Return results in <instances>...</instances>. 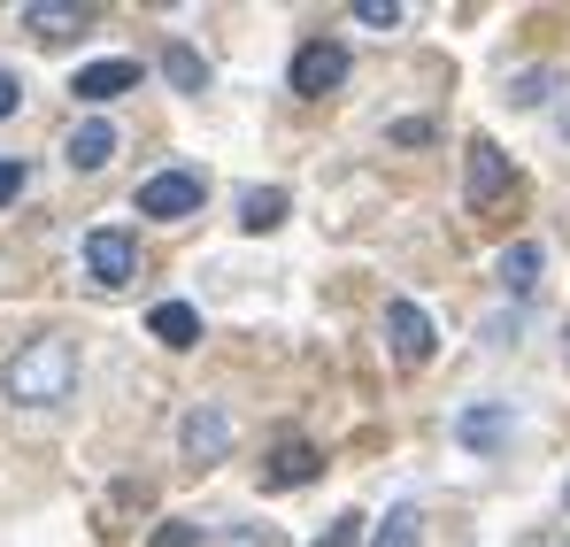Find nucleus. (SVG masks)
<instances>
[{
	"instance_id": "obj_1",
	"label": "nucleus",
	"mask_w": 570,
	"mask_h": 547,
	"mask_svg": "<svg viewBox=\"0 0 570 547\" xmlns=\"http://www.w3.org/2000/svg\"><path fill=\"white\" fill-rule=\"evenodd\" d=\"M70 393H78V348L62 332H39L0 363V401L8 409H55Z\"/></svg>"
},
{
	"instance_id": "obj_2",
	"label": "nucleus",
	"mask_w": 570,
	"mask_h": 547,
	"mask_svg": "<svg viewBox=\"0 0 570 547\" xmlns=\"http://www.w3.org/2000/svg\"><path fill=\"white\" fill-rule=\"evenodd\" d=\"M200 201H208L200 170H155L139 185V216H155V224H186V216H200Z\"/></svg>"
},
{
	"instance_id": "obj_3",
	"label": "nucleus",
	"mask_w": 570,
	"mask_h": 547,
	"mask_svg": "<svg viewBox=\"0 0 570 547\" xmlns=\"http://www.w3.org/2000/svg\"><path fill=\"white\" fill-rule=\"evenodd\" d=\"M86 277H94L100 293H124V285L139 277V247H131V232L94 224V232H86Z\"/></svg>"
},
{
	"instance_id": "obj_4",
	"label": "nucleus",
	"mask_w": 570,
	"mask_h": 547,
	"mask_svg": "<svg viewBox=\"0 0 570 547\" xmlns=\"http://www.w3.org/2000/svg\"><path fill=\"white\" fill-rule=\"evenodd\" d=\"M347 86V47L340 39H308L301 55H293V92L301 100H324V92Z\"/></svg>"
},
{
	"instance_id": "obj_5",
	"label": "nucleus",
	"mask_w": 570,
	"mask_h": 547,
	"mask_svg": "<svg viewBox=\"0 0 570 547\" xmlns=\"http://www.w3.org/2000/svg\"><path fill=\"white\" fill-rule=\"evenodd\" d=\"M385 348H393V363H432V348H440V332H432V316L416 309V301H385Z\"/></svg>"
},
{
	"instance_id": "obj_6",
	"label": "nucleus",
	"mask_w": 570,
	"mask_h": 547,
	"mask_svg": "<svg viewBox=\"0 0 570 547\" xmlns=\"http://www.w3.org/2000/svg\"><path fill=\"white\" fill-rule=\"evenodd\" d=\"M178 448H186V462H200V470L224 462V456H232V417H224L216 401H193L186 424H178Z\"/></svg>"
},
{
	"instance_id": "obj_7",
	"label": "nucleus",
	"mask_w": 570,
	"mask_h": 547,
	"mask_svg": "<svg viewBox=\"0 0 570 547\" xmlns=\"http://www.w3.org/2000/svg\"><path fill=\"white\" fill-rule=\"evenodd\" d=\"M70 92L86 100V108H108V100H124V92H139V62H124V55H108V62H86Z\"/></svg>"
},
{
	"instance_id": "obj_8",
	"label": "nucleus",
	"mask_w": 570,
	"mask_h": 547,
	"mask_svg": "<svg viewBox=\"0 0 570 547\" xmlns=\"http://www.w3.org/2000/svg\"><path fill=\"white\" fill-rule=\"evenodd\" d=\"M316 470H324V456H316L308 440H278L271 462H263V494H293V486H308Z\"/></svg>"
},
{
	"instance_id": "obj_9",
	"label": "nucleus",
	"mask_w": 570,
	"mask_h": 547,
	"mask_svg": "<svg viewBox=\"0 0 570 547\" xmlns=\"http://www.w3.org/2000/svg\"><path fill=\"white\" fill-rule=\"evenodd\" d=\"M116 147H124V139H116V124H108V116H86V124L62 139V163H70V170H108V163H116Z\"/></svg>"
},
{
	"instance_id": "obj_10",
	"label": "nucleus",
	"mask_w": 570,
	"mask_h": 547,
	"mask_svg": "<svg viewBox=\"0 0 570 547\" xmlns=\"http://www.w3.org/2000/svg\"><path fill=\"white\" fill-rule=\"evenodd\" d=\"M509 424H517V417H509V401H471V409L455 417V440H463L471 456H493V448L509 440Z\"/></svg>"
},
{
	"instance_id": "obj_11",
	"label": "nucleus",
	"mask_w": 570,
	"mask_h": 547,
	"mask_svg": "<svg viewBox=\"0 0 570 547\" xmlns=\"http://www.w3.org/2000/svg\"><path fill=\"white\" fill-rule=\"evenodd\" d=\"M501 185H509V155H501L493 139H471V185H463V201H471V208H493Z\"/></svg>"
},
{
	"instance_id": "obj_12",
	"label": "nucleus",
	"mask_w": 570,
	"mask_h": 547,
	"mask_svg": "<svg viewBox=\"0 0 570 547\" xmlns=\"http://www.w3.org/2000/svg\"><path fill=\"white\" fill-rule=\"evenodd\" d=\"M147 332L186 355V348H200V309H193V301H155V309H147Z\"/></svg>"
},
{
	"instance_id": "obj_13",
	"label": "nucleus",
	"mask_w": 570,
	"mask_h": 547,
	"mask_svg": "<svg viewBox=\"0 0 570 547\" xmlns=\"http://www.w3.org/2000/svg\"><path fill=\"white\" fill-rule=\"evenodd\" d=\"M86 23H94V8H70V0H31L23 8V31L31 39H78Z\"/></svg>"
},
{
	"instance_id": "obj_14",
	"label": "nucleus",
	"mask_w": 570,
	"mask_h": 547,
	"mask_svg": "<svg viewBox=\"0 0 570 547\" xmlns=\"http://www.w3.org/2000/svg\"><path fill=\"white\" fill-rule=\"evenodd\" d=\"M493 277H501V293H517V301H524V293L540 285V247H532V240H509V247H501V263H493Z\"/></svg>"
},
{
	"instance_id": "obj_15",
	"label": "nucleus",
	"mask_w": 570,
	"mask_h": 547,
	"mask_svg": "<svg viewBox=\"0 0 570 547\" xmlns=\"http://www.w3.org/2000/svg\"><path fill=\"white\" fill-rule=\"evenodd\" d=\"M285 185H255V193H239V232H278L285 224Z\"/></svg>"
},
{
	"instance_id": "obj_16",
	"label": "nucleus",
	"mask_w": 570,
	"mask_h": 547,
	"mask_svg": "<svg viewBox=\"0 0 570 547\" xmlns=\"http://www.w3.org/2000/svg\"><path fill=\"white\" fill-rule=\"evenodd\" d=\"M163 78H170L178 92H200V86H208V62H200L186 39H178V47H163Z\"/></svg>"
},
{
	"instance_id": "obj_17",
	"label": "nucleus",
	"mask_w": 570,
	"mask_h": 547,
	"mask_svg": "<svg viewBox=\"0 0 570 547\" xmlns=\"http://www.w3.org/2000/svg\"><path fill=\"white\" fill-rule=\"evenodd\" d=\"M371 547H424V525H416V509L401 501V509H385V525L371 533Z\"/></svg>"
},
{
	"instance_id": "obj_18",
	"label": "nucleus",
	"mask_w": 570,
	"mask_h": 547,
	"mask_svg": "<svg viewBox=\"0 0 570 547\" xmlns=\"http://www.w3.org/2000/svg\"><path fill=\"white\" fill-rule=\"evenodd\" d=\"M556 92V70H524V78H509V108H540Z\"/></svg>"
},
{
	"instance_id": "obj_19",
	"label": "nucleus",
	"mask_w": 570,
	"mask_h": 547,
	"mask_svg": "<svg viewBox=\"0 0 570 547\" xmlns=\"http://www.w3.org/2000/svg\"><path fill=\"white\" fill-rule=\"evenodd\" d=\"M363 525H371V517H355V509H340V517H332V525H324V533H316L308 547H363Z\"/></svg>"
},
{
	"instance_id": "obj_20",
	"label": "nucleus",
	"mask_w": 570,
	"mask_h": 547,
	"mask_svg": "<svg viewBox=\"0 0 570 547\" xmlns=\"http://www.w3.org/2000/svg\"><path fill=\"white\" fill-rule=\"evenodd\" d=\"M401 16H409L401 0H355V23H371V31H393Z\"/></svg>"
},
{
	"instance_id": "obj_21",
	"label": "nucleus",
	"mask_w": 570,
	"mask_h": 547,
	"mask_svg": "<svg viewBox=\"0 0 570 547\" xmlns=\"http://www.w3.org/2000/svg\"><path fill=\"white\" fill-rule=\"evenodd\" d=\"M147 547H200V525H186V517H170V525H163V533H155Z\"/></svg>"
},
{
	"instance_id": "obj_22",
	"label": "nucleus",
	"mask_w": 570,
	"mask_h": 547,
	"mask_svg": "<svg viewBox=\"0 0 570 547\" xmlns=\"http://www.w3.org/2000/svg\"><path fill=\"white\" fill-rule=\"evenodd\" d=\"M23 185H31V170H23V163H8V155H0V208H8V201H16V193H23Z\"/></svg>"
},
{
	"instance_id": "obj_23",
	"label": "nucleus",
	"mask_w": 570,
	"mask_h": 547,
	"mask_svg": "<svg viewBox=\"0 0 570 547\" xmlns=\"http://www.w3.org/2000/svg\"><path fill=\"white\" fill-rule=\"evenodd\" d=\"M16 108H23V78H16V70H0V124H8Z\"/></svg>"
},
{
	"instance_id": "obj_24",
	"label": "nucleus",
	"mask_w": 570,
	"mask_h": 547,
	"mask_svg": "<svg viewBox=\"0 0 570 547\" xmlns=\"http://www.w3.org/2000/svg\"><path fill=\"white\" fill-rule=\"evenodd\" d=\"M232 547H278V533L263 525V533H232Z\"/></svg>"
},
{
	"instance_id": "obj_25",
	"label": "nucleus",
	"mask_w": 570,
	"mask_h": 547,
	"mask_svg": "<svg viewBox=\"0 0 570 547\" xmlns=\"http://www.w3.org/2000/svg\"><path fill=\"white\" fill-rule=\"evenodd\" d=\"M563 139H570V108H563Z\"/></svg>"
},
{
	"instance_id": "obj_26",
	"label": "nucleus",
	"mask_w": 570,
	"mask_h": 547,
	"mask_svg": "<svg viewBox=\"0 0 570 547\" xmlns=\"http://www.w3.org/2000/svg\"><path fill=\"white\" fill-rule=\"evenodd\" d=\"M563 363H570V340H563Z\"/></svg>"
}]
</instances>
